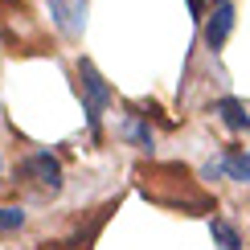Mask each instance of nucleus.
<instances>
[{"mask_svg":"<svg viewBox=\"0 0 250 250\" xmlns=\"http://www.w3.org/2000/svg\"><path fill=\"white\" fill-rule=\"evenodd\" d=\"M78 99H82V111H86L90 140H103V115L115 103V86L99 74V66L90 58H78Z\"/></svg>","mask_w":250,"mask_h":250,"instance_id":"obj_1","label":"nucleus"},{"mask_svg":"<svg viewBox=\"0 0 250 250\" xmlns=\"http://www.w3.org/2000/svg\"><path fill=\"white\" fill-rule=\"evenodd\" d=\"M17 176H21V185H33L37 193H49V197H58L66 189V168H62V160L49 148H37V152L21 156Z\"/></svg>","mask_w":250,"mask_h":250,"instance_id":"obj_2","label":"nucleus"},{"mask_svg":"<svg viewBox=\"0 0 250 250\" xmlns=\"http://www.w3.org/2000/svg\"><path fill=\"white\" fill-rule=\"evenodd\" d=\"M119 209V201H107V205H99L95 213L86 217V222H78L74 230H70L66 238H45L37 250H95L99 242V234H103V226H107V217Z\"/></svg>","mask_w":250,"mask_h":250,"instance_id":"obj_3","label":"nucleus"},{"mask_svg":"<svg viewBox=\"0 0 250 250\" xmlns=\"http://www.w3.org/2000/svg\"><path fill=\"white\" fill-rule=\"evenodd\" d=\"M86 8H90V0H49V21H54V29L62 37L78 41L82 29H86Z\"/></svg>","mask_w":250,"mask_h":250,"instance_id":"obj_4","label":"nucleus"},{"mask_svg":"<svg viewBox=\"0 0 250 250\" xmlns=\"http://www.w3.org/2000/svg\"><path fill=\"white\" fill-rule=\"evenodd\" d=\"M234 17H238V13H234V0H217L213 13L205 17V45H209L213 54L226 45V41H230V33H234Z\"/></svg>","mask_w":250,"mask_h":250,"instance_id":"obj_5","label":"nucleus"},{"mask_svg":"<svg viewBox=\"0 0 250 250\" xmlns=\"http://www.w3.org/2000/svg\"><path fill=\"white\" fill-rule=\"evenodd\" d=\"M213 115H217V123H222L226 131H234V135L250 131V107H246L242 99H234V95L213 99Z\"/></svg>","mask_w":250,"mask_h":250,"instance_id":"obj_6","label":"nucleus"},{"mask_svg":"<svg viewBox=\"0 0 250 250\" xmlns=\"http://www.w3.org/2000/svg\"><path fill=\"white\" fill-rule=\"evenodd\" d=\"M119 135L131 144V148H140V152H148V156H152V148H156V131H152L148 115H140V111H127V115H123Z\"/></svg>","mask_w":250,"mask_h":250,"instance_id":"obj_7","label":"nucleus"},{"mask_svg":"<svg viewBox=\"0 0 250 250\" xmlns=\"http://www.w3.org/2000/svg\"><path fill=\"white\" fill-rule=\"evenodd\" d=\"M209 238H213L217 250H242V230L234 222H226V217H213L209 222Z\"/></svg>","mask_w":250,"mask_h":250,"instance_id":"obj_8","label":"nucleus"},{"mask_svg":"<svg viewBox=\"0 0 250 250\" xmlns=\"http://www.w3.org/2000/svg\"><path fill=\"white\" fill-rule=\"evenodd\" d=\"M25 222H29V213L21 209V205H0V238H13L25 230Z\"/></svg>","mask_w":250,"mask_h":250,"instance_id":"obj_9","label":"nucleus"},{"mask_svg":"<svg viewBox=\"0 0 250 250\" xmlns=\"http://www.w3.org/2000/svg\"><path fill=\"white\" fill-rule=\"evenodd\" d=\"M189 13H193V21H205L209 13H205V0H189Z\"/></svg>","mask_w":250,"mask_h":250,"instance_id":"obj_10","label":"nucleus"},{"mask_svg":"<svg viewBox=\"0 0 250 250\" xmlns=\"http://www.w3.org/2000/svg\"><path fill=\"white\" fill-rule=\"evenodd\" d=\"M246 160H250V148H246Z\"/></svg>","mask_w":250,"mask_h":250,"instance_id":"obj_11","label":"nucleus"}]
</instances>
